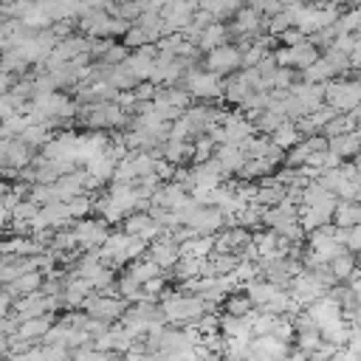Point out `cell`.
<instances>
[{
    "label": "cell",
    "mask_w": 361,
    "mask_h": 361,
    "mask_svg": "<svg viewBox=\"0 0 361 361\" xmlns=\"http://www.w3.org/2000/svg\"><path fill=\"white\" fill-rule=\"evenodd\" d=\"M39 268V254H3L0 259V285L28 274V271H37Z\"/></svg>",
    "instance_id": "obj_12"
},
{
    "label": "cell",
    "mask_w": 361,
    "mask_h": 361,
    "mask_svg": "<svg viewBox=\"0 0 361 361\" xmlns=\"http://www.w3.org/2000/svg\"><path fill=\"white\" fill-rule=\"evenodd\" d=\"M293 82H296V73H293L290 65H279L274 71V90H288Z\"/></svg>",
    "instance_id": "obj_49"
},
{
    "label": "cell",
    "mask_w": 361,
    "mask_h": 361,
    "mask_svg": "<svg viewBox=\"0 0 361 361\" xmlns=\"http://www.w3.org/2000/svg\"><path fill=\"white\" fill-rule=\"evenodd\" d=\"M180 214H183V223L192 226L197 234H217L220 228L228 226V217L220 206H206V203H197V200L183 206Z\"/></svg>",
    "instance_id": "obj_4"
},
{
    "label": "cell",
    "mask_w": 361,
    "mask_h": 361,
    "mask_svg": "<svg viewBox=\"0 0 361 361\" xmlns=\"http://www.w3.org/2000/svg\"><path fill=\"white\" fill-rule=\"evenodd\" d=\"M274 322H276V313H268L262 307H254L251 310V327H254V336H268L274 330Z\"/></svg>",
    "instance_id": "obj_41"
},
{
    "label": "cell",
    "mask_w": 361,
    "mask_h": 361,
    "mask_svg": "<svg viewBox=\"0 0 361 361\" xmlns=\"http://www.w3.org/2000/svg\"><path fill=\"white\" fill-rule=\"evenodd\" d=\"M130 54H133V48H130L127 42H116V39H113V42H110V48L104 51V56H102V59H104L107 65H121V62H124Z\"/></svg>",
    "instance_id": "obj_48"
},
{
    "label": "cell",
    "mask_w": 361,
    "mask_h": 361,
    "mask_svg": "<svg viewBox=\"0 0 361 361\" xmlns=\"http://www.w3.org/2000/svg\"><path fill=\"white\" fill-rule=\"evenodd\" d=\"M290 341H282V338H276V336H254L251 338V358H265V361H271V358H285V355H290Z\"/></svg>",
    "instance_id": "obj_14"
},
{
    "label": "cell",
    "mask_w": 361,
    "mask_h": 361,
    "mask_svg": "<svg viewBox=\"0 0 361 361\" xmlns=\"http://www.w3.org/2000/svg\"><path fill=\"white\" fill-rule=\"evenodd\" d=\"M302 138H305V135H302V130H299V127H296V121H290V118H288V121H282V124L271 133V141H274L276 147H282L285 152H288L290 147H296Z\"/></svg>",
    "instance_id": "obj_32"
},
{
    "label": "cell",
    "mask_w": 361,
    "mask_h": 361,
    "mask_svg": "<svg viewBox=\"0 0 361 361\" xmlns=\"http://www.w3.org/2000/svg\"><path fill=\"white\" fill-rule=\"evenodd\" d=\"M37 149L23 138H3L0 141V166L3 169H25L34 161Z\"/></svg>",
    "instance_id": "obj_10"
},
{
    "label": "cell",
    "mask_w": 361,
    "mask_h": 361,
    "mask_svg": "<svg viewBox=\"0 0 361 361\" xmlns=\"http://www.w3.org/2000/svg\"><path fill=\"white\" fill-rule=\"evenodd\" d=\"M180 285L183 282H189V279H195V276H203V274H209V257H180V262L169 271Z\"/></svg>",
    "instance_id": "obj_21"
},
{
    "label": "cell",
    "mask_w": 361,
    "mask_h": 361,
    "mask_svg": "<svg viewBox=\"0 0 361 361\" xmlns=\"http://www.w3.org/2000/svg\"><path fill=\"white\" fill-rule=\"evenodd\" d=\"M330 288L310 271V268H305V271H299L296 276H293V282H290V293H293V299L302 305V307H307V305H313L316 299H322L324 293H327Z\"/></svg>",
    "instance_id": "obj_9"
},
{
    "label": "cell",
    "mask_w": 361,
    "mask_h": 361,
    "mask_svg": "<svg viewBox=\"0 0 361 361\" xmlns=\"http://www.w3.org/2000/svg\"><path fill=\"white\" fill-rule=\"evenodd\" d=\"M282 45H296V42H302V39H307V34L299 28V25H290V28H285L279 37H276Z\"/></svg>",
    "instance_id": "obj_52"
},
{
    "label": "cell",
    "mask_w": 361,
    "mask_h": 361,
    "mask_svg": "<svg viewBox=\"0 0 361 361\" xmlns=\"http://www.w3.org/2000/svg\"><path fill=\"white\" fill-rule=\"evenodd\" d=\"M127 271L138 279V282H149L152 276H161V274H166L149 254H144V257H138V259H133L130 265H127Z\"/></svg>",
    "instance_id": "obj_34"
},
{
    "label": "cell",
    "mask_w": 361,
    "mask_h": 361,
    "mask_svg": "<svg viewBox=\"0 0 361 361\" xmlns=\"http://www.w3.org/2000/svg\"><path fill=\"white\" fill-rule=\"evenodd\" d=\"M130 113L118 102H90L76 113V124L82 130H124L130 127Z\"/></svg>",
    "instance_id": "obj_2"
},
{
    "label": "cell",
    "mask_w": 361,
    "mask_h": 361,
    "mask_svg": "<svg viewBox=\"0 0 361 361\" xmlns=\"http://www.w3.org/2000/svg\"><path fill=\"white\" fill-rule=\"evenodd\" d=\"M324 102L338 113H350L361 107V76H336L324 87Z\"/></svg>",
    "instance_id": "obj_5"
},
{
    "label": "cell",
    "mask_w": 361,
    "mask_h": 361,
    "mask_svg": "<svg viewBox=\"0 0 361 361\" xmlns=\"http://www.w3.org/2000/svg\"><path fill=\"white\" fill-rule=\"evenodd\" d=\"M133 90H135V96H138V99H155V93H158V85H155L152 79H141V82H138Z\"/></svg>",
    "instance_id": "obj_53"
},
{
    "label": "cell",
    "mask_w": 361,
    "mask_h": 361,
    "mask_svg": "<svg viewBox=\"0 0 361 361\" xmlns=\"http://www.w3.org/2000/svg\"><path fill=\"white\" fill-rule=\"evenodd\" d=\"M54 133H56V130H51L45 121H31V124H28V127H25V130L17 135V138H23L25 144H31V147L39 152V149H42V147H45V144L54 138Z\"/></svg>",
    "instance_id": "obj_28"
},
{
    "label": "cell",
    "mask_w": 361,
    "mask_h": 361,
    "mask_svg": "<svg viewBox=\"0 0 361 361\" xmlns=\"http://www.w3.org/2000/svg\"><path fill=\"white\" fill-rule=\"evenodd\" d=\"M245 290H248V296L254 299V305L257 307H265L282 288L276 285V282H271L268 276H257V279H251V282H245Z\"/></svg>",
    "instance_id": "obj_23"
},
{
    "label": "cell",
    "mask_w": 361,
    "mask_h": 361,
    "mask_svg": "<svg viewBox=\"0 0 361 361\" xmlns=\"http://www.w3.org/2000/svg\"><path fill=\"white\" fill-rule=\"evenodd\" d=\"M214 158L220 161V166H223L228 175H237V172L243 169V164L248 161V155H245V147H243V144H231V141H226V144H217V149H214Z\"/></svg>",
    "instance_id": "obj_17"
},
{
    "label": "cell",
    "mask_w": 361,
    "mask_h": 361,
    "mask_svg": "<svg viewBox=\"0 0 361 361\" xmlns=\"http://www.w3.org/2000/svg\"><path fill=\"white\" fill-rule=\"evenodd\" d=\"M226 358H251V338H237V336H226V347H223Z\"/></svg>",
    "instance_id": "obj_42"
},
{
    "label": "cell",
    "mask_w": 361,
    "mask_h": 361,
    "mask_svg": "<svg viewBox=\"0 0 361 361\" xmlns=\"http://www.w3.org/2000/svg\"><path fill=\"white\" fill-rule=\"evenodd\" d=\"M54 322H56V316H54V313L23 319V322H20L17 336H23V338H28V341H34V344H37V341H42V338H45V333L54 327Z\"/></svg>",
    "instance_id": "obj_18"
},
{
    "label": "cell",
    "mask_w": 361,
    "mask_h": 361,
    "mask_svg": "<svg viewBox=\"0 0 361 361\" xmlns=\"http://www.w3.org/2000/svg\"><path fill=\"white\" fill-rule=\"evenodd\" d=\"M226 42H234L231 25L223 23V20H214V23H209V25L203 28V34H200V39H197V48L206 54V51L220 48V45H226Z\"/></svg>",
    "instance_id": "obj_16"
},
{
    "label": "cell",
    "mask_w": 361,
    "mask_h": 361,
    "mask_svg": "<svg viewBox=\"0 0 361 361\" xmlns=\"http://www.w3.org/2000/svg\"><path fill=\"white\" fill-rule=\"evenodd\" d=\"M135 25H141L144 31H147V37H149V42H158L164 34H169V28H166V20H164V14L161 11H155V8H147L138 20H135Z\"/></svg>",
    "instance_id": "obj_26"
},
{
    "label": "cell",
    "mask_w": 361,
    "mask_h": 361,
    "mask_svg": "<svg viewBox=\"0 0 361 361\" xmlns=\"http://www.w3.org/2000/svg\"><path fill=\"white\" fill-rule=\"evenodd\" d=\"M333 223L341 228L358 226L361 223V200H338V206L333 212Z\"/></svg>",
    "instance_id": "obj_31"
},
{
    "label": "cell",
    "mask_w": 361,
    "mask_h": 361,
    "mask_svg": "<svg viewBox=\"0 0 361 361\" xmlns=\"http://www.w3.org/2000/svg\"><path fill=\"white\" fill-rule=\"evenodd\" d=\"M353 164H355V166H358V169H361V149H358V152H355V158H353Z\"/></svg>",
    "instance_id": "obj_54"
},
{
    "label": "cell",
    "mask_w": 361,
    "mask_h": 361,
    "mask_svg": "<svg viewBox=\"0 0 361 361\" xmlns=\"http://www.w3.org/2000/svg\"><path fill=\"white\" fill-rule=\"evenodd\" d=\"M327 144H330V149H336L344 161H353L355 152L361 149V133H358V130H350V133H341V135H330Z\"/></svg>",
    "instance_id": "obj_25"
},
{
    "label": "cell",
    "mask_w": 361,
    "mask_h": 361,
    "mask_svg": "<svg viewBox=\"0 0 361 361\" xmlns=\"http://www.w3.org/2000/svg\"><path fill=\"white\" fill-rule=\"evenodd\" d=\"M149 257L164 268V271H172L178 262H180V243L169 234V231H164V237H158L155 243H149Z\"/></svg>",
    "instance_id": "obj_13"
},
{
    "label": "cell",
    "mask_w": 361,
    "mask_h": 361,
    "mask_svg": "<svg viewBox=\"0 0 361 361\" xmlns=\"http://www.w3.org/2000/svg\"><path fill=\"white\" fill-rule=\"evenodd\" d=\"M338 76V71H336V65L322 54L313 65H307L305 71H302V79H307V82H330V79H336Z\"/></svg>",
    "instance_id": "obj_33"
},
{
    "label": "cell",
    "mask_w": 361,
    "mask_h": 361,
    "mask_svg": "<svg viewBox=\"0 0 361 361\" xmlns=\"http://www.w3.org/2000/svg\"><path fill=\"white\" fill-rule=\"evenodd\" d=\"M350 130H358V118H355V113L350 110V113H336L324 127H322V133L330 138V135H341V133H350Z\"/></svg>",
    "instance_id": "obj_36"
},
{
    "label": "cell",
    "mask_w": 361,
    "mask_h": 361,
    "mask_svg": "<svg viewBox=\"0 0 361 361\" xmlns=\"http://www.w3.org/2000/svg\"><path fill=\"white\" fill-rule=\"evenodd\" d=\"M192 144H195V158H192V161H206V158H212L214 149H217V141H214L209 133H200Z\"/></svg>",
    "instance_id": "obj_46"
},
{
    "label": "cell",
    "mask_w": 361,
    "mask_h": 361,
    "mask_svg": "<svg viewBox=\"0 0 361 361\" xmlns=\"http://www.w3.org/2000/svg\"><path fill=\"white\" fill-rule=\"evenodd\" d=\"M147 11V0H118V17L135 23Z\"/></svg>",
    "instance_id": "obj_47"
},
{
    "label": "cell",
    "mask_w": 361,
    "mask_h": 361,
    "mask_svg": "<svg viewBox=\"0 0 361 361\" xmlns=\"http://www.w3.org/2000/svg\"><path fill=\"white\" fill-rule=\"evenodd\" d=\"M338 31H350V34H358L361 31V6H347L336 23Z\"/></svg>",
    "instance_id": "obj_43"
},
{
    "label": "cell",
    "mask_w": 361,
    "mask_h": 361,
    "mask_svg": "<svg viewBox=\"0 0 361 361\" xmlns=\"http://www.w3.org/2000/svg\"><path fill=\"white\" fill-rule=\"evenodd\" d=\"M195 99L200 102H220L223 99V90H226V76L209 71L206 65H192L180 82Z\"/></svg>",
    "instance_id": "obj_3"
},
{
    "label": "cell",
    "mask_w": 361,
    "mask_h": 361,
    "mask_svg": "<svg viewBox=\"0 0 361 361\" xmlns=\"http://www.w3.org/2000/svg\"><path fill=\"white\" fill-rule=\"evenodd\" d=\"M355 183H358V200H361V169H358V175H355Z\"/></svg>",
    "instance_id": "obj_55"
},
{
    "label": "cell",
    "mask_w": 361,
    "mask_h": 361,
    "mask_svg": "<svg viewBox=\"0 0 361 361\" xmlns=\"http://www.w3.org/2000/svg\"><path fill=\"white\" fill-rule=\"evenodd\" d=\"M127 240H130V234L121 228V231H110V237L104 240V245L99 248V254H102V259L107 262V265H127Z\"/></svg>",
    "instance_id": "obj_15"
},
{
    "label": "cell",
    "mask_w": 361,
    "mask_h": 361,
    "mask_svg": "<svg viewBox=\"0 0 361 361\" xmlns=\"http://www.w3.org/2000/svg\"><path fill=\"white\" fill-rule=\"evenodd\" d=\"M161 307H164V316L169 324H189V322H197L206 310H214L217 305L206 302L200 293H192V290H172L166 288L161 296H158Z\"/></svg>",
    "instance_id": "obj_1"
},
{
    "label": "cell",
    "mask_w": 361,
    "mask_h": 361,
    "mask_svg": "<svg viewBox=\"0 0 361 361\" xmlns=\"http://www.w3.org/2000/svg\"><path fill=\"white\" fill-rule=\"evenodd\" d=\"M333 212H336V206H299V223L305 226V231L310 234V231H316L319 226H324V223H333Z\"/></svg>",
    "instance_id": "obj_20"
},
{
    "label": "cell",
    "mask_w": 361,
    "mask_h": 361,
    "mask_svg": "<svg viewBox=\"0 0 361 361\" xmlns=\"http://www.w3.org/2000/svg\"><path fill=\"white\" fill-rule=\"evenodd\" d=\"M121 39H124V42H127V45H130V48H133V51H135V48H141V45H147V42H149V37H147V31H144V28H141V25H135V23H133V25H130V31H127V34H124V37H121Z\"/></svg>",
    "instance_id": "obj_51"
},
{
    "label": "cell",
    "mask_w": 361,
    "mask_h": 361,
    "mask_svg": "<svg viewBox=\"0 0 361 361\" xmlns=\"http://www.w3.org/2000/svg\"><path fill=\"white\" fill-rule=\"evenodd\" d=\"M251 90H254V87H251V82L245 79V73H243V68H240L237 73L226 76V90H223V99H226L228 104L240 107V104L248 99V93H251Z\"/></svg>",
    "instance_id": "obj_19"
},
{
    "label": "cell",
    "mask_w": 361,
    "mask_h": 361,
    "mask_svg": "<svg viewBox=\"0 0 361 361\" xmlns=\"http://www.w3.org/2000/svg\"><path fill=\"white\" fill-rule=\"evenodd\" d=\"M116 166H118V161L104 149V152H99V155H93L87 164H85V169L90 172V175H96L99 180H113V172H116Z\"/></svg>",
    "instance_id": "obj_29"
},
{
    "label": "cell",
    "mask_w": 361,
    "mask_h": 361,
    "mask_svg": "<svg viewBox=\"0 0 361 361\" xmlns=\"http://www.w3.org/2000/svg\"><path fill=\"white\" fill-rule=\"evenodd\" d=\"M90 316H96V319H104V322H118L124 313H127V307H130V302L124 299V296H118V293H104V290H93L87 299H85V305H82Z\"/></svg>",
    "instance_id": "obj_6"
},
{
    "label": "cell",
    "mask_w": 361,
    "mask_h": 361,
    "mask_svg": "<svg viewBox=\"0 0 361 361\" xmlns=\"http://www.w3.org/2000/svg\"><path fill=\"white\" fill-rule=\"evenodd\" d=\"M220 330L226 336H237V338H254V327H251V313L248 316H234V313H220Z\"/></svg>",
    "instance_id": "obj_24"
},
{
    "label": "cell",
    "mask_w": 361,
    "mask_h": 361,
    "mask_svg": "<svg viewBox=\"0 0 361 361\" xmlns=\"http://www.w3.org/2000/svg\"><path fill=\"white\" fill-rule=\"evenodd\" d=\"M31 124V118H28V113H23V110H17V113H11L8 118H3V127H0V138H17L25 127Z\"/></svg>",
    "instance_id": "obj_39"
},
{
    "label": "cell",
    "mask_w": 361,
    "mask_h": 361,
    "mask_svg": "<svg viewBox=\"0 0 361 361\" xmlns=\"http://www.w3.org/2000/svg\"><path fill=\"white\" fill-rule=\"evenodd\" d=\"M161 149H164V158L172 161L175 166L192 164V158H195V144L192 141H183V138H166L161 144Z\"/></svg>",
    "instance_id": "obj_22"
},
{
    "label": "cell",
    "mask_w": 361,
    "mask_h": 361,
    "mask_svg": "<svg viewBox=\"0 0 361 361\" xmlns=\"http://www.w3.org/2000/svg\"><path fill=\"white\" fill-rule=\"evenodd\" d=\"M203 65L209 71L220 73V76H231V73H237L243 68V48L237 42H226L220 48H212V51H206Z\"/></svg>",
    "instance_id": "obj_8"
},
{
    "label": "cell",
    "mask_w": 361,
    "mask_h": 361,
    "mask_svg": "<svg viewBox=\"0 0 361 361\" xmlns=\"http://www.w3.org/2000/svg\"><path fill=\"white\" fill-rule=\"evenodd\" d=\"M310 152H313V144L307 141V138H302L296 147H290L288 152H285V166H305L307 164V158H310Z\"/></svg>",
    "instance_id": "obj_40"
},
{
    "label": "cell",
    "mask_w": 361,
    "mask_h": 361,
    "mask_svg": "<svg viewBox=\"0 0 361 361\" xmlns=\"http://www.w3.org/2000/svg\"><path fill=\"white\" fill-rule=\"evenodd\" d=\"M330 268H333V274L338 276V282H350L353 274H355V268H358V254L344 251V254H338V257L330 262Z\"/></svg>",
    "instance_id": "obj_37"
},
{
    "label": "cell",
    "mask_w": 361,
    "mask_h": 361,
    "mask_svg": "<svg viewBox=\"0 0 361 361\" xmlns=\"http://www.w3.org/2000/svg\"><path fill=\"white\" fill-rule=\"evenodd\" d=\"M37 212H39V203L37 200H31V197H23L17 206H14V220H34L37 217Z\"/></svg>",
    "instance_id": "obj_50"
},
{
    "label": "cell",
    "mask_w": 361,
    "mask_h": 361,
    "mask_svg": "<svg viewBox=\"0 0 361 361\" xmlns=\"http://www.w3.org/2000/svg\"><path fill=\"white\" fill-rule=\"evenodd\" d=\"M271 336H276V338H282V341H293V338H296V324H293V316H288V313L276 316Z\"/></svg>",
    "instance_id": "obj_45"
},
{
    "label": "cell",
    "mask_w": 361,
    "mask_h": 361,
    "mask_svg": "<svg viewBox=\"0 0 361 361\" xmlns=\"http://www.w3.org/2000/svg\"><path fill=\"white\" fill-rule=\"evenodd\" d=\"M71 223H73V214L68 209V200H51L45 206H39L37 217L31 220V231L34 228H54L56 231V228H65Z\"/></svg>",
    "instance_id": "obj_11"
},
{
    "label": "cell",
    "mask_w": 361,
    "mask_h": 361,
    "mask_svg": "<svg viewBox=\"0 0 361 361\" xmlns=\"http://www.w3.org/2000/svg\"><path fill=\"white\" fill-rule=\"evenodd\" d=\"M322 341H324V336H322V330H319V327L296 330V338H293V344H296V347H302L305 353H313V350H316Z\"/></svg>",
    "instance_id": "obj_44"
},
{
    "label": "cell",
    "mask_w": 361,
    "mask_h": 361,
    "mask_svg": "<svg viewBox=\"0 0 361 361\" xmlns=\"http://www.w3.org/2000/svg\"><path fill=\"white\" fill-rule=\"evenodd\" d=\"M71 226H73V234H76V240H79V248H82V251L102 248V245H104V240L110 237V220H104L102 214L73 220Z\"/></svg>",
    "instance_id": "obj_7"
},
{
    "label": "cell",
    "mask_w": 361,
    "mask_h": 361,
    "mask_svg": "<svg viewBox=\"0 0 361 361\" xmlns=\"http://www.w3.org/2000/svg\"><path fill=\"white\" fill-rule=\"evenodd\" d=\"M180 254L183 257H212L214 254V234H195L186 243H180Z\"/></svg>",
    "instance_id": "obj_30"
},
{
    "label": "cell",
    "mask_w": 361,
    "mask_h": 361,
    "mask_svg": "<svg viewBox=\"0 0 361 361\" xmlns=\"http://www.w3.org/2000/svg\"><path fill=\"white\" fill-rule=\"evenodd\" d=\"M254 307H257V305H254V299L248 296V290H245V288H240V290L228 293V296H226V302H223V310H226V313H234V316H248Z\"/></svg>",
    "instance_id": "obj_35"
},
{
    "label": "cell",
    "mask_w": 361,
    "mask_h": 361,
    "mask_svg": "<svg viewBox=\"0 0 361 361\" xmlns=\"http://www.w3.org/2000/svg\"><path fill=\"white\" fill-rule=\"evenodd\" d=\"M42 282H45V274L37 268V271H28V274H23V276H17V279L6 282L3 288H8L14 296H25V293L39 290V288H42Z\"/></svg>",
    "instance_id": "obj_27"
},
{
    "label": "cell",
    "mask_w": 361,
    "mask_h": 361,
    "mask_svg": "<svg viewBox=\"0 0 361 361\" xmlns=\"http://www.w3.org/2000/svg\"><path fill=\"white\" fill-rule=\"evenodd\" d=\"M282 121H288V116L285 113H279V110H271V107H265V110H259L257 116H254V124H257V130L259 133H274Z\"/></svg>",
    "instance_id": "obj_38"
}]
</instances>
